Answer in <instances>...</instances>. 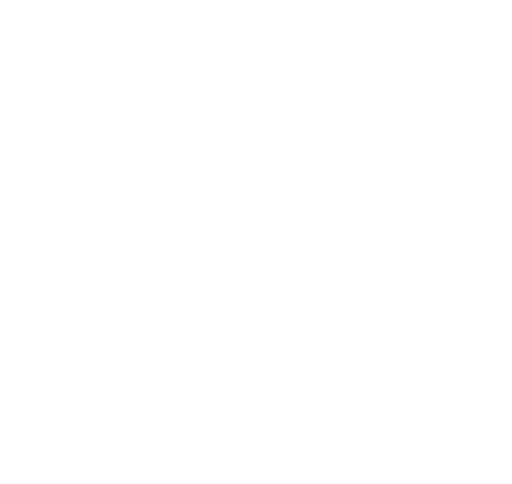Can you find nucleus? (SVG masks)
Returning a JSON list of instances; mask_svg holds the SVG:
<instances>
[]
</instances>
